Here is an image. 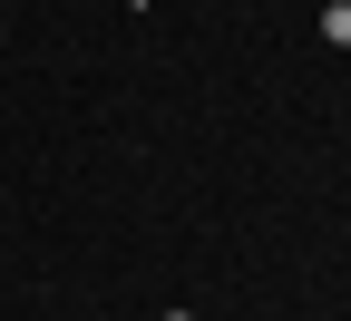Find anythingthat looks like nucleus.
Instances as JSON below:
<instances>
[{"instance_id":"nucleus-1","label":"nucleus","mask_w":351,"mask_h":321,"mask_svg":"<svg viewBox=\"0 0 351 321\" xmlns=\"http://www.w3.org/2000/svg\"><path fill=\"white\" fill-rule=\"evenodd\" d=\"M322 39H341V49H351V0H332V10H322Z\"/></svg>"},{"instance_id":"nucleus-2","label":"nucleus","mask_w":351,"mask_h":321,"mask_svg":"<svg viewBox=\"0 0 351 321\" xmlns=\"http://www.w3.org/2000/svg\"><path fill=\"white\" fill-rule=\"evenodd\" d=\"M166 321H195V311H166Z\"/></svg>"}]
</instances>
